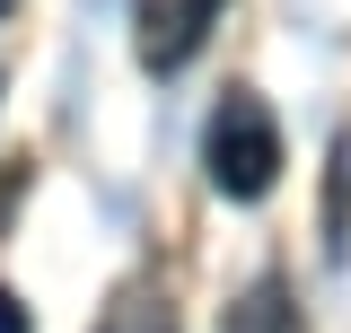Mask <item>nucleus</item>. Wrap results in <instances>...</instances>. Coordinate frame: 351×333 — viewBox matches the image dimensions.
<instances>
[{"mask_svg": "<svg viewBox=\"0 0 351 333\" xmlns=\"http://www.w3.org/2000/svg\"><path fill=\"white\" fill-rule=\"evenodd\" d=\"M202 166H211L219 202H263L281 184V114L263 106L255 88H228L211 106V132H202Z\"/></svg>", "mask_w": 351, "mask_h": 333, "instance_id": "obj_1", "label": "nucleus"}, {"mask_svg": "<svg viewBox=\"0 0 351 333\" xmlns=\"http://www.w3.org/2000/svg\"><path fill=\"white\" fill-rule=\"evenodd\" d=\"M0 333H36V325H27V307H18V290H9V281H0Z\"/></svg>", "mask_w": 351, "mask_h": 333, "instance_id": "obj_4", "label": "nucleus"}, {"mask_svg": "<svg viewBox=\"0 0 351 333\" xmlns=\"http://www.w3.org/2000/svg\"><path fill=\"white\" fill-rule=\"evenodd\" d=\"M97 333H176V316H167V307H149V298H123Z\"/></svg>", "mask_w": 351, "mask_h": 333, "instance_id": "obj_3", "label": "nucleus"}, {"mask_svg": "<svg viewBox=\"0 0 351 333\" xmlns=\"http://www.w3.org/2000/svg\"><path fill=\"white\" fill-rule=\"evenodd\" d=\"M0 9H9V0H0Z\"/></svg>", "mask_w": 351, "mask_h": 333, "instance_id": "obj_6", "label": "nucleus"}, {"mask_svg": "<svg viewBox=\"0 0 351 333\" xmlns=\"http://www.w3.org/2000/svg\"><path fill=\"white\" fill-rule=\"evenodd\" d=\"M202 9H211V18H219V0H202Z\"/></svg>", "mask_w": 351, "mask_h": 333, "instance_id": "obj_5", "label": "nucleus"}, {"mask_svg": "<svg viewBox=\"0 0 351 333\" xmlns=\"http://www.w3.org/2000/svg\"><path fill=\"white\" fill-rule=\"evenodd\" d=\"M219 333H307V307H299V290L281 272H263L255 290H237V307H228Z\"/></svg>", "mask_w": 351, "mask_h": 333, "instance_id": "obj_2", "label": "nucleus"}]
</instances>
